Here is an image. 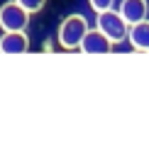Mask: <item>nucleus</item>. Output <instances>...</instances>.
Listing matches in <instances>:
<instances>
[{
	"label": "nucleus",
	"mask_w": 149,
	"mask_h": 141,
	"mask_svg": "<svg viewBox=\"0 0 149 141\" xmlns=\"http://www.w3.org/2000/svg\"><path fill=\"white\" fill-rule=\"evenodd\" d=\"M113 3H115V0H88L91 10L95 12V15H98V12H105V10H110V8H113Z\"/></svg>",
	"instance_id": "9"
},
{
	"label": "nucleus",
	"mask_w": 149,
	"mask_h": 141,
	"mask_svg": "<svg viewBox=\"0 0 149 141\" xmlns=\"http://www.w3.org/2000/svg\"><path fill=\"white\" fill-rule=\"evenodd\" d=\"M127 39H130V44H132L134 51H149V20L130 24Z\"/></svg>",
	"instance_id": "7"
},
{
	"label": "nucleus",
	"mask_w": 149,
	"mask_h": 141,
	"mask_svg": "<svg viewBox=\"0 0 149 141\" xmlns=\"http://www.w3.org/2000/svg\"><path fill=\"white\" fill-rule=\"evenodd\" d=\"M17 3H20L27 12H32V15H34V12H39L47 5V0H17Z\"/></svg>",
	"instance_id": "8"
},
{
	"label": "nucleus",
	"mask_w": 149,
	"mask_h": 141,
	"mask_svg": "<svg viewBox=\"0 0 149 141\" xmlns=\"http://www.w3.org/2000/svg\"><path fill=\"white\" fill-rule=\"evenodd\" d=\"M29 15L32 12H27L17 0H10V3L0 5V29H5V32H24L29 24Z\"/></svg>",
	"instance_id": "3"
},
{
	"label": "nucleus",
	"mask_w": 149,
	"mask_h": 141,
	"mask_svg": "<svg viewBox=\"0 0 149 141\" xmlns=\"http://www.w3.org/2000/svg\"><path fill=\"white\" fill-rule=\"evenodd\" d=\"M147 12H149L147 0H122L120 3V15L127 20V24H137L147 20Z\"/></svg>",
	"instance_id": "5"
},
{
	"label": "nucleus",
	"mask_w": 149,
	"mask_h": 141,
	"mask_svg": "<svg viewBox=\"0 0 149 141\" xmlns=\"http://www.w3.org/2000/svg\"><path fill=\"white\" fill-rule=\"evenodd\" d=\"M88 22H86L83 15H69L64 22L59 24V32H56V39H59V46L66 49V51H73V49L81 46L86 32H88Z\"/></svg>",
	"instance_id": "1"
},
{
	"label": "nucleus",
	"mask_w": 149,
	"mask_h": 141,
	"mask_svg": "<svg viewBox=\"0 0 149 141\" xmlns=\"http://www.w3.org/2000/svg\"><path fill=\"white\" fill-rule=\"evenodd\" d=\"M29 49V39L24 32H5L0 36V54H24Z\"/></svg>",
	"instance_id": "6"
},
{
	"label": "nucleus",
	"mask_w": 149,
	"mask_h": 141,
	"mask_svg": "<svg viewBox=\"0 0 149 141\" xmlns=\"http://www.w3.org/2000/svg\"><path fill=\"white\" fill-rule=\"evenodd\" d=\"M95 27L103 29V32L108 34L110 39H113V44L125 41L127 34H130V24H127V20L120 15V10H113V8L95 15Z\"/></svg>",
	"instance_id": "2"
},
{
	"label": "nucleus",
	"mask_w": 149,
	"mask_h": 141,
	"mask_svg": "<svg viewBox=\"0 0 149 141\" xmlns=\"http://www.w3.org/2000/svg\"><path fill=\"white\" fill-rule=\"evenodd\" d=\"M81 54H110L113 51V39L103 32V29H88L78 46Z\"/></svg>",
	"instance_id": "4"
}]
</instances>
